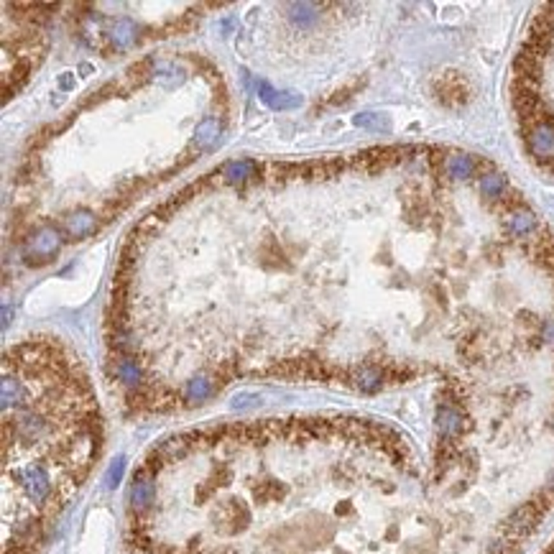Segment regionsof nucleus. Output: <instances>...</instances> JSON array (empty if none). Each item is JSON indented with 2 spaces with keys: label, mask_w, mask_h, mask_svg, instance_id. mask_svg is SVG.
<instances>
[{
  "label": "nucleus",
  "mask_w": 554,
  "mask_h": 554,
  "mask_svg": "<svg viewBox=\"0 0 554 554\" xmlns=\"http://www.w3.org/2000/svg\"><path fill=\"white\" fill-rule=\"evenodd\" d=\"M61 245V235L59 230H54V227H39V230L31 235L29 240V256H36V258H49L54 250Z\"/></svg>",
  "instance_id": "f257e3e1"
},
{
  "label": "nucleus",
  "mask_w": 554,
  "mask_h": 554,
  "mask_svg": "<svg viewBox=\"0 0 554 554\" xmlns=\"http://www.w3.org/2000/svg\"><path fill=\"white\" fill-rule=\"evenodd\" d=\"M66 227H69V232L74 238H82V235L95 230V214H89V212L71 214L69 220H66Z\"/></svg>",
  "instance_id": "f03ea898"
},
{
  "label": "nucleus",
  "mask_w": 554,
  "mask_h": 554,
  "mask_svg": "<svg viewBox=\"0 0 554 554\" xmlns=\"http://www.w3.org/2000/svg\"><path fill=\"white\" fill-rule=\"evenodd\" d=\"M355 123H357V125H363V128H378V131H381V128H388L386 120H381L378 115H370V113H368V115H357Z\"/></svg>",
  "instance_id": "7ed1b4c3"
}]
</instances>
